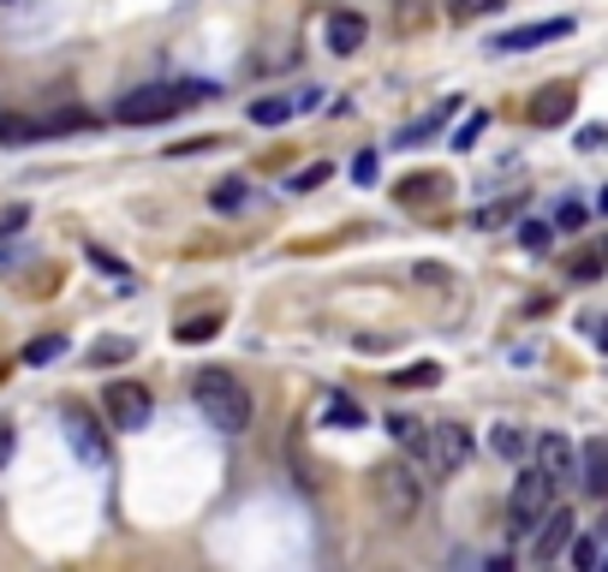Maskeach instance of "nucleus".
I'll use <instances>...</instances> for the list:
<instances>
[{
    "label": "nucleus",
    "mask_w": 608,
    "mask_h": 572,
    "mask_svg": "<svg viewBox=\"0 0 608 572\" xmlns=\"http://www.w3.org/2000/svg\"><path fill=\"white\" fill-rule=\"evenodd\" d=\"M191 400H198V412L210 418V430L221 435H245L250 430V388L233 370H203V376H191Z\"/></svg>",
    "instance_id": "nucleus-1"
},
{
    "label": "nucleus",
    "mask_w": 608,
    "mask_h": 572,
    "mask_svg": "<svg viewBox=\"0 0 608 572\" xmlns=\"http://www.w3.org/2000/svg\"><path fill=\"white\" fill-rule=\"evenodd\" d=\"M198 101H210V84H143V90L120 96L114 120L120 126H161V120H173V114L198 108Z\"/></svg>",
    "instance_id": "nucleus-2"
},
{
    "label": "nucleus",
    "mask_w": 608,
    "mask_h": 572,
    "mask_svg": "<svg viewBox=\"0 0 608 572\" xmlns=\"http://www.w3.org/2000/svg\"><path fill=\"white\" fill-rule=\"evenodd\" d=\"M370 501H376V512L388 525H406L412 512L424 507V472L412 460H388L370 472Z\"/></svg>",
    "instance_id": "nucleus-3"
},
{
    "label": "nucleus",
    "mask_w": 608,
    "mask_h": 572,
    "mask_svg": "<svg viewBox=\"0 0 608 572\" xmlns=\"http://www.w3.org/2000/svg\"><path fill=\"white\" fill-rule=\"evenodd\" d=\"M406 460L418 465L424 477H448V472H459V465L471 460V430L466 423H424L418 447H412Z\"/></svg>",
    "instance_id": "nucleus-4"
},
{
    "label": "nucleus",
    "mask_w": 608,
    "mask_h": 572,
    "mask_svg": "<svg viewBox=\"0 0 608 572\" xmlns=\"http://www.w3.org/2000/svg\"><path fill=\"white\" fill-rule=\"evenodd\" d=\"M555 489H561V483L548 477L543 465L519 472V477H513V489H508V531H513V537H531V525H537L543 512L555 507Z\"/></svg>",
    "instance_id": "nucleus-5"
},
{
    "label": "nucleus",
    "mask_w": 608,
    "mask_h": 572,
    "mask_svg": "<svg viewBox=\"0 0 608 572\" xmlns=\"http://www.w3.org/2000/svg\"><path fill=\"white\" fill-rule=\"evenodd\" d=\"M102 412H108V430L138 435L143 423L156 418V400H150L143 381H108V388H102Z\"/></svg>",
    "instance_id": "nucleus-6"
},
{
    "label": "nucleus",
    "mask_w": 608,
    "mask_h": 572,
    "mask_svg": "<svg viewBox=\"0 0 608 572\" xmlns=\"http://www.w3.org/2000/svg\"><path fill=\"white\" fill-rule=\"evenodd\" d=\"M578 531V519L567 507H548L537 525H531V561H555V554H567V542Z\"/></svg>",
    "instance_id": "nucleus-7"
},
{
    "label": "nucleus",
    "mask_w": 608,
    "mask_h": 572,
    "mask_svg": "<svg viewBox=\"0 0 608 572\" xmlns=\"http://www.w3.org/2000/svg\"><path fill=\"white\" fill-rule=\"evenodd\" d=\"M61 423H66V442H72V453H78V460H90V465L108 460V435H102V423H90V412H84V406H66Z\"/></svg>",
    "instance_id": "nucleus-8"
},
{
    "label": "nucleus",
    "mask_w": 608,
    "mask_h": 572,
    "mask_svg": "<svg viewBox=\"0 0 608 572\" xmlns=\"http://www.w3.org/2000/svg\"><path fill=\"white\" fill-rule=\"evenodd\" d=\"M573 36V19H543V24H519V31H501L489 48L495 54H525V48H543V42H561Z\"/></svg>",
    "instance_id": "nucleus-9"
},
{
    "label": "nucleus",
    "mask_w": 608,
    "mask_h": 572,
    "mask_svg": "<svg viewBox=\"0 0 608 572\" xmlns=\"http://www.w3.org/2000/svg\"><path fill=\"white\" fill-rule=\"evenodd\" d=\"M531 453H537V465L555 483H567V477H578V447L567 442V435H555V430H543L537 442H531Z\"/></svg>",
    "instance_id": "nucleus-10"
},
{
    "label": "nucleus",
    "mask_w": 608,
    "mask_h": 572,
    "mask_svg": "<svg viewBox=\"0 0 608 572\" xmlns=\"http://www.w3.org/2000/svg\"><path fill=\"white\" fill-rule=\"evenodd\" d=\"M322 101V90H292V96H263V101H250V120L257 126H287L292 114H310Z\"/></svg>",
    "instance_id": "nucleus-11"
},
{
    "label": "nucleus",
    "mask_w": 608,
    "mask_h": 572,
    "mask_svg": "<svg viewBox=\"0 0 608 572\" xmlns=\"http://www.w3.org/2000/svg\"><path fill=\"white\" fill-rule=\"evenodd\" d=\"M370 36L364 12H329V24H322V42H329V54H359Z\"/></svg>",
    "instance_id": "nucleus-12"
},
{
    "label": "nucleus",
    "mask_w": 608,
    "mask_h": 572,
    "mask_svg": "<svg viewBox=\"0 0 608 572\" xmlns=\"http://www.w3.org/2000/svg\"><path fill=\"white\" fill-rule=\"evenodd\" d=\"M573 84H548V90H537V101H531V126H567L573 120Z\"/></svg>",
    "instance_id": "nucleus-13"
},
{
    "label": "nucleus",
    "mask_w": 608,
    "mask_h": 572,
    "mask_svg": "<svg viewBox=\"0 0 608 572\" xmlns=\"http://www.w3.org/2000/svg\"><path fill=\"white\" fill-rule=\"evenodd\" d=\"M578 483H585L597 501H608V442H590L578 453Z\"/></svg>",
    "instance_id": "nucleus-14"
},
{
    "label": "nucleus",
    "mask_w": 608,
    "mask_h": 572,
    "mask_svg": "<svg viewBox=\"0 0 608 572\" xmlns=\"http://www.w3.org/2000/svg\"><path fill=\"white\" fill-rule=\"evenodd\" d=\"M441 191H448V180H441V173H412V180L399 185V203H406V209H436Z\"/></svg>",
    "instance_id": "nucleus-15"
},
{
    "label": "nucleus",
    "mask_w": 608,
    "mask_h": 572,
    "mask_svg": "<svg viewBox=\"0 0 608 572\" xmlns=\"http://www.w3.org/2000/svg\"><path fill=\"white\" fill-rule=\"evenodd\" d=\"M454 114H459V96H448V101H441V108H436V114H424V120H418V126H406V131H399V143H406V150H412V143H424V138H436V131H441V126H448V120H454Z\"/></svg>",
    "instance_id": "nucleus-16"
},
{
    "label": "nucleus",
    "mask_w": 608,
    "mask_h": 572,
    "mask_svg": "<svg viewBox=\"0 0 608 572\" xmlns=\"http://www.w3.org/2000/svg\"><path fill=\"white\" fill-rule=\"evenodd\" d=\"M215 328H221V311L180 316V322H173V341H180V346H203V341H215Z\"/></svg>",
    "instance_id": "nucleus-17"
},
{
    "label": "nucleus",
    "mask_w": 608,
    "mask_h": 572,
    "mask_svg": "<svg viewBox=\"0 0 608 572\" xmlns=\"http://www.w3.org/2000/svg\"><path fill=\"white\" fill-rule=\"evenodd\" d=\"M489 447H495L501 453V460H525V453H531V435L525 430H519V423H495V435H489Z\"/></svg>",
    "instance_id": "nucleus-18"
},
{
    "label": "nucleus",
    "mask_w": 608,
    "mask_h": 572,
    "mask_svg": "<svg viewBox=\"0 0 608 572\" xmlns=\"http://www.w3.org/2000/svg\"><path fill=\"white\" fill-rule=\"evenodd\" d=\"M131 352H138V341H131V334H108V341L90 346V364H96V370H108V364H126Z\"/></svg>",
    "instance_id": "nucleus-19"
},
{
    "label": "nucleus",
    "mask_w": 608,
    "mask_h": 572,
    "mask_svg": "<svg viewBox=\"0 0 608 572\" xmlns=\"http://www.w3.org/2000/svg\"><path fill=\"white\" fill-rule=\"evenodd\" d=\"M54 358H66V334H42V341L24 346V364H54Z\"/></svg>",
    "instance_id": "nucleus-20"
},
{
    "label": "nucleus",
    "mask_w": 608,
    "mask_h": 572,
    "mask_svg": "<svg viewBox=\"0 0 608 572\" xmlns=\"http://www.w3.org/2000/svg\"><path fill=\"white\" fill-rule=\"evenodd\" d=\"M508 0H448V19L471 24V19H489V12H501Z\"/></svg>",
    "instance_id": "nucleus-21"
},
{
    "label": "nucleus",
    "mask_w": 608,
    "mask_h": 572,
    "mask_svg": "<svg viewBox=\"0 0 608 572\" xmlns=\"http://www.w3.org/2000/svg\"><path fill=\"white\" fill-rule=\"evenodd\" d=\"M210 203L221 215H233V209H245V180H221L215 191H210Z\"/></svg>",
    "instance_id": "nucleus-22"
},
{
    "label": "nucleus",
    "mask_w": 608,
    "mask_h": 572,
    "mask_svg": "<svg viewBox=\"0 0 608 572\" xmlns=\"http://www.w3.org/2000/svg\"><path fill=\"white\" fill-rule=\"evenodd\" d=\"M322 423H352V430H359V423H364V412L346 400V393H334V400L322 406Z\"/></svg>",
    "instance_id": "nucleus-23"
},
{
    "label": "nucleus",
    "mask_w": 608,
    "mask_h": 572,
    "mask_svg": "<svg viewBox=\"0 0 608 572\" xmlns=\"http://www.w3.org/2000/svg\"><path fill=\"white\" fill-rule=\"evenodd\" d=\"M567 549H573V566H585V572H590V566H602V542H597V537H578V531H573Z\"/></svg>",
    "instance_id": "nucleus-24"
},
{
    "label": "nucleus",
    "mask_w": 608,
    "mask_h": 572,
    "mask_svg": "<svg viewBox=\"0 0 608 572\" xmlns=\"http://www.w3.org/2000/svg\"><path fill=\"white\" fill-rule=\"evenodd\" d=\"M394 381H399V388H436V381H441V364H412V370H399Z\"/></svg>",
    "instance_id": "nucleus-25"
},
{
    "label": "nucleus",
    "mask_w": 608,
    "mask_h": 572,
    "mask_svg": "<svg viewBox=\"0 0 608 572\" xmlns=\"http://www.w3.org/2000/svg\"><path fill=\"white\" fill-rule=\"evenodd\" d=\"M399 31H418V19H429V0H394Z\"/></svg>",
    "instance_id": "nucleus-26"
},
{
    "label": "nucleus",
    "mask_w": 608,
    "mask_h": 572,
    "mask_svg": "<svg viewBox=\"0 0 608 572\" xmlns=\"http://www.w3.org/2000/svg\"><path fill=\"white\" fill-rule=\"evenodd\" d=\"M519 245H525V251H548L555 233H548V222H525V227H519Z\"/></svg>",
    "instance_id": "nucleus-27"
},
{
    "label": "nucleus",
    "mask_w": 608,
    "mask_h": 572,
    "mask_svg": "<svg viewBox=\"0 0 608 572\" xmlns=\"http://www.w3.org/2000/svg\"><path fill=\"white\" fill-rule=\"evenodd\" d=\"M483 126H489V114H471V120H466V126L454 131V150H471V143L483 138Z\"/></svg>",
    "instance_id": "nucleus-28"
},
{
    "label": "nucleus",
    "mask_w": 608,
    "mask_h": 572,
    "mask_svg": "<svg viewBox=\"0 0 608 572\" xmlns=\"http://www.w3.org/2000/svg\"><path fill=\"white\" fill-rule=\"evenodd\" d=\"M322 180H329V161H317V168L292 173V180H287V191H310V185H322Z\"/></svg>",
    "instance_id": "nucleus-29"
},
{
    "label": "nucleus",
    "mask_w": 608,
    "mask_h": 572,
    "mask_svg": "<svg viewBox=\"0 0 608 572\" xmlns=\"http://www.w3.org/2000/svg\"><path fill=\"white\" fill-rule=\"evenodd\" d=\"M578 150H608V126H585L578 131Z\"/></svg>",
    "instance_id": "nucleus-30"
},
{
    "label": "nucleus",
    "mask_w": 608,
    "mask_h": 572,
    "mask_svg": "<svg viewBox=\"0 0 608 572\" xmlns=\"http://www.w3.org/2000/svg\"><path fill=\"white\" fill-rule=\"evenodd\" d=\"M12 447H19V435H12V418H0V472H7Z\"/></svg>",
    "instance_id": "nucleus-31"
},
{
    "label": "nucleus",
    "mask_w": 608,
    "mask_h": 572,
    "mask_svg": "<svg viewBox=\"0 0 608 572\" xmlns=\"http://www.w3.org/2000/svg\"><path fill=\"white\" fill-rule=\"evenodd\" d=\"M555 222H561V227H585V203H561Z\"/></svg>",
    "instance_id": "nucleus-32"
},
{
    "label": "nucleus",
    "mask_w": 608,
    "mask_h": 572,
    "mask_svg": "<svg viewBox=\"0 0 608 572\" xmlns=\"http://www.w3.org/2000/svg\"><path fill=\"white\" fill-rule=\"evenodd\" d=\"M376 168H382V161H376V155L364 150L359 161H352V180H364V185H370V180H376Z\"/></svg>",
    "instance_id": "nucleus-33"
},
{
    "label": "nucleus",
    "mask_w": 608,
    "mask_h": 572,
    "mask_svg": "<svg viewBox=\"0 0 608 572\" xmlns=\"http://www.w3.org/2000/svg\"><path fill=\"white\" fill-rule=\"evenodd\" d=\"M573 274H578V281H597V274H602V257H578Z\"/></svg>",
    "instance_id": "nucleus-34"
},
{
    "label": "nucleus",
    "mask_w": 608,
    "mask_h": 572,
    "mask_svg": "<svg viewBox=\"0 0 608 572\" xmlns=\"http://www.w3.org/2000/svg\"><path fill=\"white\" fill-rule=\"evenodd\" d=\"M597 346H602V352H608V322H602V328H597Z\"/></svg>",
    "instance_id": "nucleus-35"
},
{
    "label": "nucleus",
    "mask_w": 608,
    "mask_h": 572,
    "mask_svg": "<svg viewBox=\"0 0 608 572\" xmlns=\"http://www.w3.org/2000/svg\"><path fill=\"white\" fill-rule=\"evenodd\" d=\"M597 209H602V215H608V185H602V197H597Z\"/></svg>",
    "instance_id": "nucleus-36"
},
{
    "label": "nucleus",
    "mask_w": 608,
    "mask_h": 572,
    "mask_svg": "<svg viewBox=\"0 0 608 572\" xmlns=\"http://www.w3.org/2000/svg\"><path fill=\"white\" fill-rule=\"evenodd\" d=\"M602 262H608V245H602Z\"/></svg>",
    "instance_id": "nucleus-37"
}]
</instances>
